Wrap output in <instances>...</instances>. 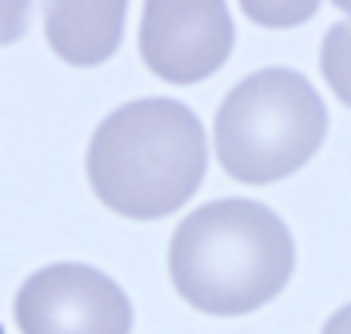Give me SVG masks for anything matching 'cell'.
Masks as SVG:
<instances>
[{"label": "cell", "mask_w": 351, "mask_h": 334, "mask_svg": "<svg viewBox=\"0 0 351 334\" xmlns=\"http://www.w3.org/2000/svg\"><path fill=\"white\" fill-rule=\"evenodd\" d=\"M86 173L110 211L134 221L165 217L180 211L204 183V124L180 100H131L97 128Z\"/></svg>", "instance_id": "1"}, {"label": "cell", "mask_w": 351, "mask_h": 334, "mask_svg": "<svg viewBox=\"0 0 351 334\" xmlns=\"http://www.w3.org/2000/svg\"><path fill=\"white\" fill-rule=\"evenodd\" d=\"M293 235L276 211L255 200H214L172 235L169 272L180 296L221 317L265 307L293 276Z\"/></svg>", "instance_id": "2"}, {"label": "cell", "mask_w": 351, "mask_h": 334, "mask_svg": "<svg viewBox=\"0 0 351 334\" xmlns=\"http://www.w3.org/2000/svg\"><path fill=\"white\" fill-rule=\"evenodd\" d=\"M327 134V107L306 76L262 69L241 80L221 104L214 145L238 183H276L313 158Z\"/></svg>", "instance_id": "3"}, {"label": "cell", "mask_w": 351, "mask_h": 334, "mask_svg": "<svg viewBox=\"0 0 351 334\" xmlns=\"http://www.w3.org/2000/svg\"><path fill=\"white\" fill-rule=\"evenodd\" d=\"M14 317L25 334H131L124 289L93 265L59 262L25 279Z\"/></svg>", "instance_id": "4"}, {"label": "cell", "mask_w": 351, "mask_h": 334, "mask_svg": "<svg viewBox=\"0 0 351 334\" xmlns=\"http://www.w3.org/2000/svg\"><path fill=\"white\" fill-rule=\"evenodd\" d=\"M234 25L224 4H148L141 18V59L169 83H200L224 66Z\"/></svg>", "instance_id": "5"}, {"label": "cell", "mask_w": 351, "mask_h": 334, "mask_svg": "<svg viewBox=\"0 0 351 334\" xmlns=\"http://www.w3.org/2000/svg\"><path fill=\"white\" fill-rule=\"evenodd\" d=\"M124 4H52L45 11V35L52 49L73 66H97L121 45Z\"/></svg>", "instance_id": "6"}, {"label": "cell", "mask_w": 351, "mask_h": 334, "mask_svg": "<svg viewBox=\"0 0 351 334\" xmlns=\"http://www.w3.org/2000/svg\"><path fill=\"white\" fill-rule=\"evenodd\" d=\"M344 14H351V4H344ZM320 73L330 83V90L341 97V104L351 107V21H341L324 35Z\"/></svg>", "instance_id": "7"}, {"label": "cell", "mask_w": 351, "mask_h": 334, "mask_svg": "<svg viewBox=\"0 0 351 334\" xmlns=\"http://www.w3.org/2000/svg\"><path fill=\"white\" fill-rule=\"evenodd\" d=\"M28 28V4H0V45L14 42Z\"/></svg>", "instance_id": "8"}, {"label": "cell", "mask_w": 351, "mask_h": 334, "mask_svg": "<svg viewBox=\"0 0 351 334\" xmlns=\"http://www.w3.org/2000/svg\"><path fill=\"white\" fill-rule=\"evenodd\" d=\"M320 334H351V303L341 307L337 313H330V320L324 324Z\"/></svg>", "instance_id": "9"}, {"label": "cell", "mask_w": 351, "mask_h": 334, "mask_svg": "<svg viewBox=\"0 0 351 334\" xmlns=\"http://www.w3.org/2000/svg\"><path fill=\"white\" fill-rule=\"evenodd\" d=\"M0 334H4V327H0Z\"/></svg>", "instance_id": "10"}]
</instances>
